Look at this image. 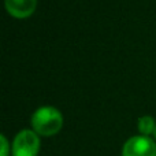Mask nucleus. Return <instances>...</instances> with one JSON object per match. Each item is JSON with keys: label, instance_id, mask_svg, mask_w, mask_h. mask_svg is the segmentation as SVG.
<instances>
[{"label": "nucleus", "instance_id": "1", "mask_svg": "<svg viewBox=\"0 0 156 156\" xmlns=\"http://www.w3.org/2000/svg\"><path fill=\"white\" fill-rule=\"evenodd\" d=\"M30 125L38 136L51 137L62 129L63 115L54 105H41L32 114Z\"/></svg>", "mask_w": 156, "mask_h": 156}, {"label": "nucleus", "instance_id": "2", "mask_svg": "<svg viewBox=\"0 0 156 156\" xmlns=\"http://www.w3.org/2000/svg\"><path fill=\"white\" fill-rule=\"evenodd\" d=\"M40 137L33 129H22L16 133L11 145L12 156H37L40 152Z\"/></svg>", "mask_w": 156, "mask_h": 156}, {"label": "nucleus", "instance_id": "3", "mask_svg": "<svg viewBox=\"0 0 156 156\" xmlns=\"http://www.w3.org/2000/svg\"><path fill=\"white\" fill-rule=\"evenodd\" d=\"M122 156H156V141L148 136H132L122 147Z\"/></svg>", "mask_w": 156, "mask_h": 156}, {"label": "nucleus", "instance_id": "4", "mask_svg": "<svg viewBox=\"0 0 156 156\" xmlns=\"http://www.w3.org/2000/svg\"><path fill=\"white\" fill-rule=\"evenodd\" d=\"M5 10L15 18H26L36 10L37 0H4Z\"/></svg>", "mask_w": 156, "mask_h": 156}, {"label": "nucleus", "instance_id": "5", "mask_svg": "<svg viewBox=\"0 0 156 156\" xmlns=\"http://www.w3.org/2000/svg\"><path fill=\"white\" fill-rule=\"evenodd\" d=\"M155 127H156V122L151 115H143L138 118L137 129H138V132H140V134L148 136L149 137V134H154Z\"/></svg>", "mask_w": 156, "mask_h": 156}, {"label": "nucleus", "instance_id": "6", "mask_svg": "<svg viewBox=\"0 0 156 156\" xmlns=\"http://www.w3.org/2000/svg\"><path fill=\"white\" fill-rule=\"evenodd\" d=\"M0 143H2V152H0V156H8L11 152V147L10 143H8L7 137L4 134L0 136Z\"/></svg>", "mask_w": 156, "mask_h": 156}, {"label": "nucleus", "instance_id": "7", "mask_svg": "<svg viewBox=\"0 0 156 156\" xmlns=\"http://www.w3.org/2000/svg\"><path fill=\"white\" fill-rule=\"evenodd\" d=\"M154 137H155V140H156V127H155V132H154Z\"/></svg>", "mask_w": 156, "mask_h": 156}]
</instances>
